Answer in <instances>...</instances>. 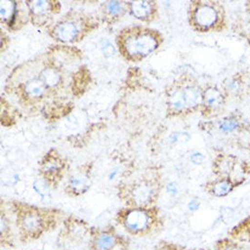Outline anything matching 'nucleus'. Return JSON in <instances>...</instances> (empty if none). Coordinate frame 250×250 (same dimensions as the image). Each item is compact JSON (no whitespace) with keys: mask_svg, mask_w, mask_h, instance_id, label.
<instances>
[{"mask_svg":"<svg viewBox=\"0 0 250 250\" xmlns=\"http://www.w3.org/2000/svg\"><path fill=\"white\" fill-rule=\"evenodd\" d=\"M156 33L145 29H133L123 34L120 38V46L123 53L132 60L143 59L158 47Z\"/></svg>","mask_w":250,"mask_h":250,"instance_id":"nucleus-1","label":"nucleus"},{"mask_svg":"<svg viewBox=\"0 0 250 250\" xmlns=\"http://www.w3.org/2000/svg\"><path fill=\"white\" fill-rule=\"evenodd\" d=\"M203 97L196 86L187 85L173 90L168 98L170 109L175 112H182L199 105Z\"/></svg>","mask_w":250,"mask_h":250,"instance_id":"nucleus-2","label":"nucleus"},{"mask_svg":"<svg viewBox=\"0 0 250 250\" xmlns=\"http://www.w3.org/2000/svg\"><path fill=\"white\" fill-rule=\"evenodd\" d=\"M219 20L217 7L209 3H199L192 11L193 24L200 30H208L215 26Z\"/></svg>","mask_w":250,"mask_h":250,"instance_id":"nucleus-3","label":"nucleus"},{"mask_svg":"<svg viewBox=\"0 0 250 250\" xmlns=\"http://www.w3.org/2000/svg\"><path fill=\"white\" fill-rule=\"evenodd\" d=\"M213 171L217 174L219 178H233V179H244L236 174L237 169L243 170V165L237 161V158L230 155H220L215 160L213 164Z\"/></svg>","mask_w":250,"mask_h":250,"instance_id":"nucleus-4","label":"nucleus"},{"mask_svg":"<svg viewBox=\"0 0 250 250\" xmlns=\"http://www.w3.org/2000/svg\"><path fill=\"white\" fill-rule=\"evenodd\" d=\"M54 37L62 42H72L80 34V26L74 20H66L54 27Z\"/></svg>","mask_w":250,"mask_h":250,"instance_id":"nucleus-5","label":"nucleus"},{"mask_svg":"<svg viewBox=\"0 0 250 250\" xmlns=\"http://www.w3.org/2000/svg\"><path fill=\"white\" fill-rule=\"evenodd\" d=\"M151 215L144 210H133L125 217V226L135 232L146 230L151 226Z\"/></svg>","mask_w":250,"mask_h":250,"instance_id":"nucleus-6","label":"nucleus"},{"mask_svg":"<svg viewBox=\"0 0 250 250\" xmlns=\"http://www.w3.org/2000/svg\"><path fill=\"white\" fill-rule=\"evenodd\" d=\"M244 179L233 178H217L208 186V190L211 195L217 198H224L230 194L233 189L243 183Z\"/></svg>","mask_w":250,"mask_h":250,"instance_id":"nucleus-7","label":"nucleus"},{"mask_svg":"<svg viewBox=\"0 0 250 250\" xmlns=\"http://www.w3.org/2000/svg\"><path fill=\"white\" fill-rule=\"evenodd\" d=\"M228 237L246 246L250 244V215L234 225L229 231Z\"/></svg>","mask_w":250,"mask_h":250,"instance_id":"nucleus-8","label":"nucleus"},{"mask_svg":"<svg viewBox=\"0 0 250 250\" xmlns=\"http://www.w3.org/2000/svg\"><path fill=\"white\" fill-rule=\"evenodd\" d=\"M156 196V188L150 183L137 185L133 189L134 201L139 206L148 205Z\"/></svg>","mask_w":250,"mask_h":250,"instance_id":"nucleus-9","label":"nucleus"},{"mask_svg":"<svg viewBox=\"0 0 250 250\" xmlns=\"http://www.w3.org/2000/svg\"><path fill=\"white\" fill-rule=\"evenodd\" d=\"M0 16L3 22L8 26H13L17 21L18 5L15 1H1Z\"/></svg>","mask_w":250,"mask_h":250,"instance_id":"nucleus-10","label":"nucleus"},{"mask_svg":"<svg viewBox=\"0 0 250 250\" xmlns=\"http://www.w3.org/2000/svg\"><path fill=\"white\" fill-rule=\"evenodd\" d=\"M46 88L45 84L39 78H34L26 81L24 86V92L29 99H40L44 96Z\"/></svg>","mask_w":250,"mask_h":250,"instance_id":"nucleus-11","label":"nucleus"},{"mask_svg":"<svg viewBox=\"0 0 250 250\" xmlns=\"http://www.w3.org/2000/svg\"><path fill=\"white\" fill-rule=\"evenodd\" d=\"M130 11L138 20H147L154 11L153 3L149 1H134L130 3Z\"/></svg>","mask_w":250,"mask_h":250,"instance_id":"nucleus-12","label":"nucleus"},{"mask_svg":"<svg viewBox=\"0 0 250 250\" xmlns=\"http://www.w3.org/2000/svg\"><path fill=\"white\" fill-rule=\"evenodd\" d=\"M39 79L45 84L46 87L54 88L61 83V75L57 68L46 67L40 72Z\"/></svg>","mask_w":250,"mask_h":250,"instance_id":"nucleus-13","label":"nucleus"},{"mask_svg":"<svg viewBox=\"0 0 250 250\" xmlns=\"http://www.w3.org/2000/svg\"><path fill=\"white\" fill-rule=\"evenodd\" d=\"M29 10L35 18L42 19L44 17H47L48 14L52 10V4L49 1H32L28 4Z\"/></svg>","mask_w":250,"mask_h":250,"instance_id":"nucleus-14","label":"nucleus"},{"mask_svg":"<svg viewBox=\"0 0 250 250\" xmlns=\"http://www.w3.org/2000/svg\"><path fill=\"white\" fill-rule=\"evenodd\" d=\"M213 250H249L246 245L238 243L231 239L230 237H224L218 239L215 243Z\"/></svg>","mask_w":250,"mask_h":250,"instance_id":"nucleus-15","label":"nucleus"},{"mask_svg":"<svg viewBox=\"0 0 250 250\" xmlns=\"http://www.w3.org/2000/svg\"><path fill=\"white\" fill-rule=\"evenodd\" d=\"M203 99L206 105L212 109H216L217 107H219L222 104V100H223L221 93L213 87L206 90Z\"/></svg>","mask_w":250,"mask_h":250,"instance_id":"nucleus-16","label":"nucleus"},{"mask_svg":"<svg viewBox=\"0 0 250 250\" xmlns=\"http://www.w3.org/2000/svg\"><path fill=\"white\" fill-rule=\"evenodd\" d=\"M69 184L73 191L77 193H85L90 186L88 178L82 174H78L72 177Z\"/></svg>","mask_w":250,"mask_h":250,"instance_id":"nucleus-17","label":"nucleus"},{"mask_svg":"<svg viewBox=\"0 0 250 250\" xmlns=\"http://www.w3.org/2000/svg\"><path fill=\"white\" fill-rule=\"evenodd\" d=\"M22 225L24 229L28 232H37L41 228V218L36 214H27L23 217Z\"/></svg>","mask_w":250,"mask_h":250,"instance_id":"nucleus-18","label":"nucleus"},{"mask_svg":"<svg viewBox=\"0 0 250 250\" xmlns=\"http://www.w3.org/2000/svg\"><path fill=\"white\" fill-rule=\"evenodd\" d=\"M61 169L60 161L56 158H48L43 166V170L47 176H56Z\"/></svg>","mask_w":250,"mask_h":250,"instance_id":"nucleus-19","label":"nucleus"},{"mask_svg":"<svg viewBox=\"0 0 250 250\" xmlns=\"http://www.w3.org/2000/svg\"><path fill=\"white\" fill-rule=\"evenodd\" d=\"M105 7H106V12L112 18L119 17L124 10L123 4L119 1H109L107 2Z\"/></svg>","mask_w":250,"mask_h":250,"instance_id":"nucleus-20","label":"nucleus"},{"mask_svg":"<svg viewBox=\"0 0 250 250\" xmlns=\"http://www.w3.org/2000/svg\"><path fill=\"white\" fill-rule=\"evenodd\" d=\"M115 240L114 237L110 235H102L98 239V248L99 250H110L114 246Z\"/></svg>","mask_w":250,"mask_h":250,"instance_id":"nucleus-21","label":"nucleus"},{"mask_svg":"<svg viewBox=\"0 0 250 250\" xmlns=\"http://www.w3.org/2000/svg\"><path fill=\"white\" fill-rule=\"evenodd\" d=\"M19 182V175L13 170L2 172V183L7 186H14Z\"/></svg>","mask_w":250,"mask_h":250,"instance_id":"nucleus-22","label":"nucleus"},{"mask_svg":"<svg viewBox=\"0 0 250 250\" xmlns=\"http://www.w3.org/2000/svg\"><path fill=\"white\" fill-rule=\"evenodd\" d=\"M34 190L36 191L37 194H39L40 198L42 199H45V198L48 197L49 195V189H48V187L46 186V183L44 182H41V181H36L33 185Z\"/></svg>","mask_w":250,"mask_h":250,"instance_id":"nucleus-23","label":"nucleus"},{"mask_svg":"<svg viewBox=\"0 0 250 250\" xmlns=\"http://www.w3.org/2000/svg\"><path fill=\"white\" fill-rule=\"evenodd\" d=\"M102 52L104 54L105 58H111L116 54V48L108 40H104L101 46Z\"/></svg>","mask_w":250,"mask_h":250,"instance_id":"nucleus-24","label":"nucleus"},{"mask_svg":"<svg viewBox=\"0 0 250 250\" xmlns=\"http://www.w3.org/2000/svg\"><path fill=\"white\" fill-rule=\"evenodd\" d=\"M237 126V122L236 120L233 119H229V120H225L221 124H220V129L226 133H229V132L234 131Z\"/></svg>","mask_w":250,"mask_h":250,"instance_id":"nucleus-25","label":"nucleus"},{"mask_svg":"<svg viewBox=\"0 0 250 250\" xmlns=\"http://www.w3.org/2000/svg\"><path fill=\"white\" fill-rule=\"evenodd\" d=\"M190 159L193 164L201 165L204 162L205 158L201 153L194 152L193 154H191Z\"/></svg>","mask_w":250,"mask_h":250,"instance_id":"nucleus-26","label":"nucleus"},{"mask_svg":"<svg viewBox=\"0 0 250 250\" xmlns=\"http://www.w3.org/2000/svg\"><path fill=\"white\" fill-rule=\"evenodd\" d=\"M167 192L170 195V196H177L178 195V187H177V185L175 184V183H169V184H167Z\"/></svg>","mask_w":250,"mask_h":250,"instance_id":"nucleus-27","label":"nucleus"},{"mask_svg":"<svg viewBox=\"0 0 250 250\" xmlns=\"http://www.w3.org/2000/svg\"><path fill=\"white\" fill-rule=\"evenodd\" d=\"M199 207H200V203L198 202V200H196V199H192V200L189 201V203L188 204V209L192 211V212L198 210V209H199Z\"/></svg>","mask_w":250,"mask_h":250,"instance_id":"nucleus-28","label":"nucleus"},{"mask_svg":"<svg viewBox=\"0 0 250 250\" xmlns=\"http://www.w3.org/2000/svg\"><path fill=\"white\" fill-rule=\"evenodd\" d=\"M117 174H118V171H117L116 169H114V170H112V171L110 172V174H109L108 178H109V179H110V180H112V179H114V178H115V177L117 176Z\"/></svg>","mask_w":250,"mask_h":250,"instance_id":"nucleus-29","label":"nucleus"},{"mask_svg":"<svg viewBox=\"0 0 250 250\" xmlns=\"http://www.w3.org/2000/svg\"></svg>","mask_w":250,"mask_h":250,"instance_id":"nucleus-30","label":"nucleus"}]
</instances>
